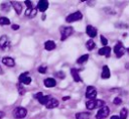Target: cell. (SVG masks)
Returning <instances> with one entry per match:
<instances>
[{"label":"cell","mask_w":129,"mask_h":119,"mask_svg":"<svg viewBox=\"0 0 129 119\" xmlns=\"http://www.w3.org/2000/svg\"><path fill=\"white\" fill-rule=\"evenodd\" d=\"M105 102L103 100H99V99H94V100H88L86 102V107L89 110H94L97 107H103L105 106Z\"/></svg>","instance_id":"1"},{"label":"cell","mask_w":129,"mask_h":119,"mask_svg":"<svg viewBox=\"0 0 129 119\" xmlns=\"http://www.w3.org/2000/svg\"><path fill=\"white\" fill-rule=\"evenodd\" d=\"M74 32V28L72 26H66L60 28V40L64 41L68 37H70Z\"/></svg>","instance_id":"2"},{"label":"cell","mask_w":129,"mask_h":119,"mask_svg":"<svg viewBox=\"0 0 129 119\" xmlns=\"http://www.w3.org/2000/svg\"><path fill=\"white\" fill-rule=\"evenodd\" d=\"M13 117L16 119H22L27 115V110L24 107H16L13 110Z\"/></svg>","instance_id":"3"},{"label":"cell","mask_w":129,"mask_h":119,"mask_svg":"<svg viewBox=\"0 0 129 119\" xmlns=\"http://www.w3.org/2000/svg\"><path fill=\"white\" fill-rule=\"evenodd\" d=\"M82 18H83V14L80 11H77V12H74V13H71L70 15H68L66 18V21L69 23H72L75 21H79Z\"/></svg>","instance_id":"4"},{"label":"cell","mask_w":129,"mask_h":119,"mask_svg":"<svg viewBox=\"0 0 129 119\" xmlns=\"http://www.w3.org/2000/svg\"><path fill=\"white\" fill-rule=\"evenodd\" d=\"M125 50H126V48L124 47L123 43L120 42V41L117 42L116 45L114 46V53L116 54L117 57H121V56H123V54L125 53Z\"/></svg>","instance_id":"5"},{"label":"cell","mask_w":129,"mask_h":119,"mask_svg":"<svg viewBox=\"0 0 129 119\" xmlns=\"http://www.w3.org/2000/svg\"><path fill=\"white\" fill-rule=\"evenodd\" d=\"M109 112H110V110L106 105L101 107V109L96 114V119H104V118H106L109 115Z\"/></svg>","instance_id":"6"},{"label":"cell","mask_w":129,"mask_h":119,"mask_svg":"<svg viewBox=\"0 0 129 119\" xmlns=\"http://www.w3.org/2000/svg\"><path fill=\"white\" fill-rule=\"evenodd\" d=\"M86 97L89 100H94L97 97V90L93 86H88L86 90Z\"/></svg>","instance_id":"7"},{"label":"cell","mask_w":129,"mask_h":119,"mask_svg":"<svg viewBox=\"0 0 129 119\" xmlns=\"http://www.w3.org/2000/svg\"><path fill=\"white\" fill-rule=\"evenodd\" d=\"M18 80L21 84H24V85H29L31 83V78L28 76V72H25V73H22L19 77H18Z\"/></svg>","instance_id":"8"},{"label":"cell","mask_w":129,"mask_h":119,"mask_svg":"<svg viewBox=\"0 0 129 119\" xmlns=\"http://www.w3.org/2000/svg\"><path fill=\"white\" fill-rule=\"evenodd\" d=\"M57 106H58V101L52 97H50L49 100L47 101V103L45 104V107L47 109H53V108H56Z\"/></svg>","instance_id":"9"},{"label":"cell","mask_w":129,"mask_h":119,"mask_svg":"<svg viewBox=\"0 0 129 119\" xmlns=\"http://www.w3.org/2000/svg\"><path fill=\"white\" fill-rule=\"evenodd\" d=\"M47 8H48V2L46 0L38 1V3H37V10H39L40 12H44Z\"/></svg>","instance_id":"10"},{"label":"cell","mask_w":129,"mask_h":119,"mask_svg":"<svg viewBox=\"0 0 129 119\" xmlns=\"http://www.w3.org/2000/svg\"><path fill=\"white\" fill-rule=\"evenodd\" d=\"M86 32H87V34L90 36V37H95L96 35H97V28L96 27H94V26H92V25H88L87 27H86Z\"/></svg>","instance_id":"11"},{"label":"cell","mask_w":129,"mask_h":119,"mask_svg":"<svg viewBox=\"0 0 129 119\" xmlns=\"http://www.w3.org/2000/svg\"><path fill=\"white\" fill-rule=\"evenodd\" d=\"M98 53L100 55H104L106 57H109L110 56V53H111V47H109V46H103L102 48H100L98 50Z\"/></svg>","instance_id":"12"},{"label":"cell","mask_w":129,"mask_h":119,"mask_svg":"<svg viewBox=\"0 0 129 119\" xmlns=\"http://www.w3.org/2000/svg\"><path fill=\"white\" fill-rule=\"evenodd\" d=\"M2 63H3V65H5V66H7V67H14L15 66V61L12 58V57H10V56H5V57H3L2 58Z\"/></svg>","instance_id":"13"},{"label":"cell","mask_w":129,"mask_h":119,"mask_svg":"<svg viewBox=\"0 0 129 119\" xmlns=\"http://www.w3.org/2000/svg\"><path fill=\"white\" fill-rule=\"evenodd\" d=\"M10 4L13 6V8H14V10H15L16 14L20 15V14H21V12H22V4H21L20 2H16V1L11 2Z\"/></svg>","instance_id":"14"},{"label":"cell","mask_w":129,"mask_h":119,"mask_svg":"<svg viewBox=\"0 0 129 119\" xmlns=\"http://www.w3.org/2000/svg\"><path fill=\"white\" fill-rule=\"evenodd\" d=\"M43 84L45 87L47 88H51V87H54L56 85V81L53 79V78H46L44 81H43Z\"/></svg>","instance_id":"15"},{"label":"cell","mask_w":129,"mask_h":119,"mask_svg":"<svg viewBox=\"0 0 129 119\" xmlns=\"http://www.w3.org/2000/svg\"><path fill=\"white\" fill-rule=\"evenodd\" d=\"M8 45H9V39H8V37H7L6 35H2V36L0 37V47H1L2 49H4V48H6Z\"/></svg>","instance_id":"16"},{"label":"cell","mask_w":129,"mask_h":119,"mask_svg":"<svg viewBox=\"0 0 129 119\" xmlns=\"http://www.w3.org/2000/svg\"><path fill=\"white\" fill-rule=\"evenodd\" d=\"M71 75H72V77H73L75 82H77V83L82 82V79H81V77L79 75V71L77 69H72L71 70Z\"/></svg>","instance_id":"17"},{"label":"cell","mask_w":129,"mask_h":119,"mask_svg":"<svg viewBox=\"0 0 129 119\" xmlns=\"http://www.w3.org/2000/svg\"><path fill=\"white\" fill-rule=\"evenodd\" d=\"M36 14H37V9H36V8H30V9L27 8L26 11H25V16H27V17H29V18L35 17Z\"/></svg>","instance_id":"18"},{"label":"cell","mask_w":129,"mask_h":119,"mask_svg":"<svg viewBox=\"0 0 129 119\" xmlns=\"http://www.w3.org/2000/svg\"><path fill=\"white\" fill-rule=\"evenodd\" d=\"M55 46H56V44L53 40H46L44 43V48L46 50H53L55 48Z\"/></svg>","instance_id":"19"},{"label":"cell","mask_w":129,"mask_h":119,"mask_svg":"<svg viewBox=\"0 0 129 119\" xmlns=\"http://www.w3.org/2000/svg\"><path fill=\"white\" fill-rule=\"evenodd\" d=\"M110 70H109V68H108V66H104L103 67V69H102V74H101V77L103 78V79H108V78H110Z\"/></svg>","instance_id":"20"},{"label":"cell","mask_w":129,"mask_h":119,"mask_svg":"<svg viewBox=\"0 0 129 119\" xmlns=\"http://www.w3.org/2000/svg\"><path fill=\"white\" fill-rule=\"evenodd\" d=\"M90 113L87 112H79L76 114V119H89L90 118Z\"/></svg>","instance_id":"21"},{"label":"cell","mask_w":129,"mask_h":119,"mask_svg":"<svg viewBox=\"0 0 129 119\" xmlns=\"http://www.w3.org/2000/svg\"><path fill=\"white\" fill-rule=\"evenodd\" d=\"M95 46H96V43H95L94 40H92V39H89V40L86 42V47H87V49H89V50L94 49Z\"/></svg>","instance_id":"22"},{"label":"cell","mask_w":129,"mask_h":119,"mask_svg":"<svg viewBox=\"0 0 129 119\" xmlns=\"http://www.w3.org/2000/svg\"><path fill=\"white\" fill-rule=\"evenodd\" d=\"M88 60H89V54H84V55L80 56V57L77 60V63H78L79 65H82V64L86 63Z\"/></svg>","instance_id":"23"},{"label":"cell","mask_w":129,"mask_h":119,"mask_svg":"<svg viewBox=\"0 0 129 119\" xmlns=\"http://www.w3.org/2000/svg\"><path fill=\"white\" fill-rule=\"evenodd\" d=\"M10 24V20L5 17V16H2L0 17V25H9Z\"/></svg>","instance_id":"24"},{"label":"cell","mask_w":129,"mask_h":119,"mask_svg":"<svg viewBox=\"0 0 129 119\" xmlns=\"http://www.w3.org/2000/svg\"><path fill=\"white\" fill-rule=\"evenodd\" d=\"M127 115H128V111H127V109H126V108H123V109L120 111V115H119V117H120V119H126V118H127Z\"/></svg>","instance_id":"25"},{"label":"cell","mask_w":129,"mask_h":119,"mask_svg":"<svg viewBox=\"0 0 129 119\" xmlns=\"http://www.w3.org/2000/svg\"><path fill=\"white\" fill-rule=\"evenodd\" d=\"M49 98H50V96H48V95H46V96H42L38 101H39V103H40V104L45 105V104L47 103V101L49 100Z\"/></svg>","instance_id":"26"},{"label":"cell","mask_w":129,"mask_h":119,"mask_svg":"<svg viewBox=\"0 0 129 119\" xmlns=\"http://www.w3.org/2000/svg\"><path fill=\"white\" fill-rule=\"evenodd\" d=\"M37 71H38V73H40V74H45L46 71H47V67H46V66H40V67H38Z\"/></svg>","instance_id":"27"},{"label":"cell","mask_w":129,"mask_h":119,"mask_svg":"<svg viewBox=\"0 0 129 119\" xmlns=\"http://www.w3.org/2000/svg\"><path fill=\"white\" fill-rule=\"evenodd\" d=\"M55 77L58 78V79H63V78L66 77V74H64L63 72L59 71V72H56V73H55Z\"/></svg>","instance_id":"28"},{"label":"cell","mask_w":129,"mask_h":119,"mask_svg":"<svg viewBox=\"0 0 129 119\" xmlns=\"http://www.w3.org/2000/svg\"><path fill=\"white\" fill-rule=\"evenodd\" d=\"M17 89H18V93L20 94V95H24L25 94V90H24V88L21 86V85H17Z\"/></svg>","instance_id":"29"},{"label":"cell","mask_w":129,"mask_h":119,"mask_svg":"<svg viewBox=\"0 0 129 119\" xmlns=\"http://www.w3.org/2000/svg\"><path fill=\"white\" fill-rule=\"evenodd\" d=\"M101 43L104 45V46H107V43H108V39L104 36V35H101Z\"/></svg>","instance_id":"30"},{"label":"cell","mask_w":129,"mask_h":119,"mask_svg":"<svg viewBox=\"0 0 129 119\" xmlns=\"http://www.w3.org/2000/svg\"><path fill=\"white\" fill-rule=\"evenodd\" d=\"M113 103H114L115 105H119V104H121V103H122V99H121V97H116V98L113 100Z\"/></svg>","instance_id":"31"},{"label":"cell","mask_w":129,"mask_h":119,"mask_svg":"<svg viewBox=\"0 0 129 119\" xmlns=\"http://www.w3.org/2000/svg\"><path fill=\"white\" fill-rule=\"evenodd\" d=\"M24 4L27 6V8H28V9L33 8V7H32V2H31V1H25V2H24Z\"/></svg>","instance_id":"32"},{"label":"cell","mask_w":129,"mask_h":119,"mask_svg":"<svg viewBox=\"0 0 129 119\" xmlns=\"http://www.w3.org/2000/svg\"><path fill=\"white\" fill-rule=\"evenodd\" d=\"M42 96H43V95H42V93H41V92H38L37 94H35V95H34V98H35V99H37V100H39Z\"/></svg>","instance_id":"33"},{"label":"cell","mask_w":129,"mask_h":119,"mask_svg":"<svg viewBox=\"0 0 129 119\" xmlns=\"http://www.w3.org/2000/svg\"><path fill=\"white\" fill-rule=\"evenodd\" d=\"M19 28V25H17V24H12V29L13 30H17Z\"/></svg>","instance_id":"34"},{"label":"cell","mask_w":129,"mask_h":119,"mask_svg":"<svg viewBox=\"0 0 129 119\" xmlns=\"http://www.w3.org/2000/svg\"><path fill=\"white\" fill-rule=\"evenodd\" d=\"M4 116H5V113L3 111H0V119H2Z\"/></svg>","instance_id":"35"},{"label":"cell","mask_w":129,"mask_h":119,"mask_svg":"<svg viewBox=\"0 0 129 119\" xmlns=\"http://www.w3.org/2000/svg\"><path fill=\"white\" fill-rule=\"evenodd\" d=\"M110 119H120V117H119V116H116V115H114V116H112Z\"/></svg>","instance_id":"36"},{"label":"cell","mask_w":129,"mask_h":119,"mask_svg":"<svg viewBox=\"0 0 129 119\" xmlns=\"http://www.w3.org/2000/svg\"><path fill=\"white\" fill-rule=\"evenodd\" d=\"M70 99V96H66V97H62V100L64 101V100H69Z\"/></svg>","instance_id":"37"},{"label":"cell","mask_w":129,"mask_h":119,"mask_svg":"<svg viewBox=\"0 0 129 119\" xmlns=\"http://www.w3.org/2000/svg\"><path fill=\"white\" fill-rule=\"evenodd\" d=\"M125 68H126V69H129V63H127V64H126V66H125Z\"/></svg>","instance_id":"38"},{"label":"cell","mask_w":129,"mask_h":119,"mask_svg":"<svg viewBox=\"0 0 129 119\" xmlns=\"http://www.w3.org/2000/svg\"><path fill=\"white\" fill-rule=\"evenodd\" d=\"M127 51H128V52H129V47H128V48H127Z\"/></svg>","instance_id":"39"},{"label":"cell","mask_w":129,"mask_h":119,"mask_svg":"<svg viewBox=\"0 0 129 119\" xmlns=\"http://www.w3.org/2000/svg\"><path fill=\"white\" fill-rule=\"evenodd\" d=\"M0 74H2V71H1V69H0Z\"/></svg>","instance_id":"40"}]
</instances>
